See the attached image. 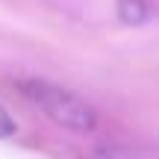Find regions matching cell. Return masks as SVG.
<instances>
[{"label": "cell", "mask_w": 159, "mask_h": 159, "mask_svg": "<svg viewBox=\"0 0 159 159\" xmlns=\"http://www.w3.org/2000/svg\"><path fill=\"white\" fill-rule=\"evenodd\" d=\"M118 15L127 24H142V21H148L150 6L144 0H118Z\"/></svg>", "instance_id": "7a4b0ae2"}, {"label": "cell", "mask_w": 159, "mask_h": 159, "mask_svg": "<svg viewBox=\"0 0 159 159\" xmlns=\"http://www.w3.org/2000/svg\"><path fill=\"white\" fill-rule=\"evenodd\" d=\"M15 130H18L15 118H12V115L6 112L3 106H0V139H9V136H15Z\"/></svg>", "instance_id": "277c9868"}, {"label": "cell", "mask_w": 159, "mask_h": 159, "mask_svg": "<svg viewBox=\"0 0 159 159\" xmlns=\"http://www.w3.org/2000/svg\"><path fill=\"white\" fill-rule=\"evenodd\" d=\"M91 159H148V156L130 148H118V144H100V148H94Z\"/></svg>", "instance_id": "3957f363"}, {"label": "cell", "mask_w": 159, "mask_h": 159, "mask_svg": "<svg viewBox=\"0 0 159 159\" xmlns=\"http://www.w3.org/2000/svg\"><path fill=\"white\" fill-rule=\"evenodd\" d=\"M21 94L33 103L35 109L47 115L50 121H56L59 127L74 133H91L97 127V112L91 103H85L80 94L62 89L56 83H47V80H21L18 83Z\"/></svg>", "instance_id": "6da1fadb"}]
</instances>
